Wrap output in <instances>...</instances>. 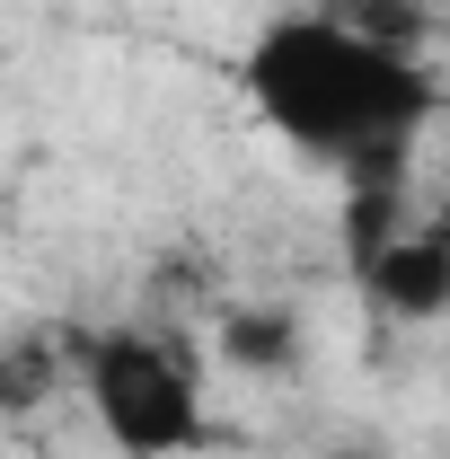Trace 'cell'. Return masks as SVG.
I'll list each match as a JSON object with an SVG mask.
<instances>
[{"instance_id": "obj_1", "label": "cell", "mask_w": 450, "mask_h": 459, "mask_svg": "<svg viewBox=\"0 0 450 459\" xmlns=\"http://www.w3.org/2000/svg\"><path fill=\"white\" fill-rule=\"evenodd\" d=\"M247 107L318 169H353L371 151H415L433 124V71L424 54H389L353 36L327 9H282L256 27L238 62Z\"/></svg>"}, {"instance_id": "obj_2", "label": "cell", "mask_w": 450, "mask_h": 459, "mask_svg": "<svg viewBox=\"0 0 450 459\" xmlns=\"http://www.w3.org/2000/svg\"><path fill=\"white\" fill-rule=\"evenodd\" d=\"M80 389H89V415L115 442V459H186L212 442V398H203L195 344L142 336V327L89 336L80 344Z\"/></svg>"}, {"instance_id": "obj_3", "label": "cell", "mask_w": 450, "mask_h": 459, "mask_svg": "<svg viewBox=\"0 0 450 459\" xmlns=\"http://www.w3.org/2000/svg\"><path fill=\"white\" fill-rule=\"evenodd\" d=\"M353 291L371 300V318L389 327H442L450 318V221H406L353 274Z\"/></svg>"}, {"instance_id": "obj_4", "label": "cell", "mask_w": 450, "mask_h": 459, "mask_svg": "<svg viewBox=\"0 0 450 459\" xmlns=\"http://www.w3.org/2000/svg\"><path fill=\"white\" fill-rule=\"evenodd\" d=\"M212 353H221V371H238V380H300L309 318L291 300H238L221 327H212Z\"/></svg>"}, {"instance_id": "obj_5", "label": "cell", "mask_w": 450, "mask_h": 459, "mask_svg": "<svg viewBox=\"0 0 450 459\" xmlns=\"http://www.w3.org/2000/svg\"><path fill=\"white\" fill-rule=\"evenodd\" d=\"M62 380H71V371H62V336L36 327V336H9V344H0V415H36Z\"/></svg>"}, {"instance_id": "obj_6", "label": "cell", "mask_w": 450, "mask_h": 459, "mask_svg": "<svg viewBox=\"0 0 450 459\" xmlns=\"http://www.w3.org/2000/svg\"><path fill=\"white\" fill-rule=\"evenodd\" d=\"M318 9L344 18L353 36L389 45V54H424V36H433V9H424V0H318Z\"/></svg>"}, {"instance_id": "obj_7", "label": "cell", "mask_w": 450, "mask_h": 459, "mask_svg": "<svg viewBox=\"0 0 450 459\" xmlns=\"http://www.w3.org/2000/svg\"><path fill=\"white\" fill-rule=\"evenodd\" d=\"M318 459H397V451L371 442V433H336V442H318Z\"/></svg>"}]
</instances>
